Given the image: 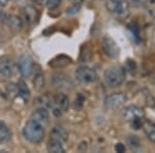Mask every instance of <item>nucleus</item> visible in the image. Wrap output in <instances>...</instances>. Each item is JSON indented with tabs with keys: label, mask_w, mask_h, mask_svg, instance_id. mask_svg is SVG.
I'll return each mask as SVG.
<instances>
[{
	"label": "nucleus",
	"mask_w": 155,
	"mask_h": 153,
	"mask_svg": "<svg viewBox=\"0 0 155 153\" xmlns=\"http://www.w3.org/2000/svg\"><path fill=\"white\" fill-rule=\"evenodd\" d=\"M23 137L25 140L32 144H38L44 140L45 127H42L41 124L36 123L33 120L29 119L23 128Z\"/></svg>",
	"instance_id": "obj_1"
},
{
	"label": "nucleus",
	"mask_w": 155,
	"mask_h": 153,
	"mask_svg": "<svg viewBox=\"0 0 155 153\" xmlns=\"http://www.w3.org/2000/svg\"><path fill=\"white\" fill-rule=\"evenodd\" d=\"M104 79L107 86L111 88H116L123 84L125 80V71L119 65H112L104 71Z\"/></svg>",
	"instance_id": "obj_2"
},
{
	"label": "nucleus",
	"mask_w": 155,
	"mask_h": 153,
	"mask_svg": "<svg viewBox=\"0 0 155 153\" xmlns=\"http://www.w3.org/2000/svg\"><path fill=\"white\" fill-rule=\"evenodd\" d=\"M122 117L125 121L131 124L132 128L139 129L145 119V112L142 108L137 106H128L122 111Z\"/></svg>",
	"instance_id": "obj_3"
},
{
	"label": "nucleus",
	"mask_w": 155,
	"mask_h": 153,
	"mask_svg": "<svg viewBox=\"0 0 155 153\" xmlns=\"http://www.w3.org/2000/svg\"><path fill=\"white\" fill-rule=\"evenodd\" d=\"M68 107H69V98L66 94L58 93L56 95H52L51 109L53 111V114L56 117H60L64 112H66Z\"/></svg>",
	"instance_id": "obj_4"
},
{
	"label": "nucleus",
	"mask_w": 155,
	"mask_h": 153,
	"mask_svg": "<svg viewBox=\"0 0 155 153\" xmlns=\"http://www.w3.org/2000/svg\"><path fill=\"white\" fill-rule=\"evenodd\" d=\"M107 9L119 17H126L129 14L128 0H107Z\"/></svg>",
	"instance_id": "obj_5"
},
{
	"label": "nucleus",
	"mask_w": 155,
	"mask_h": 153,
	"mask_svg": "<svg viewBox=\"0 0 155 153\" xmlns=\"http://www.w3.org/2000/svg\"><path fill=\"white\" fill-rule=\"evenodd\" d=\"M74 76H76L78 81L84 84H91L97 81L98 76H97L96 72L93 68L89 66H80L78 67L74 72Z\"/></svg>",
	"instance_id": "obj_6"
},
{
	"label": "nucleus",
	"mask_w": 155,
	"mask_h": 153,
	"mask_svg": "<svg viewBox=\"0 0 155 153\" xmlns=\"http://www.w3.org/2000/svg\"><path fill=\"white\" fill-rule=\"evenodd\" d=\"M17 68L23 78H29L34 71L33 60L28 54L21 55L17 62Z\"/></svg>",
	"instance_id": "obj_7"
},
{
	"label": "nucleus",
	"mask_w": 155,
	"mask_h": 153,
	"mask_svg": "<svg viewBox=\"0 0 155 153\" xmlns=\"http://www.w3.org/2000/svg\"><path fill=\"white\" fill-rule=\"evenodd\" d=\"M101 47L107 57L112 59H116L119 57L120 49L117 42L109 35H104L101 39Z\"/></svg>",
	"instance_id": "obj_8"
},
{
	"label": "nucleus",
	"mask_w": 155,
	"mask_h": 153,
	"mask_svg": "<svg viewBox=\"0 0 155 153\" xmlns=\"http://www.w3.org/2000/svg\"><path fill=\"white\" fill-rule=\"evenodd\" d=\"M127 97L123 93H113L106 97L104 99V106L107 109L116 110L119 109L126 102Z\"/></svg>",
	"instance_id": "obj_9"
},
{
	"label": "nucleus",
	"mask_w": 155,
	"mask_h": 153,
	"mask_svg": "<svg viewBox=\"0 0 155 153\" xmlns=\"http://www.w3.org/2000/svg\"><path fill=\"white\" fill-rule=\"evenodd\" d=\"M51 84L56 89H68L72 86V82L69 77H67L63 72H56L51 76Z\"/></svg>",
	"instance_id": "obj_10"
},
{
	"label": "nucleus",
	"mask_w": 155,
	"mask_h": 153,
	"mask_svg": "<svg viewBox=\"0 0 155 153\" xmlns=\"http://www.w3.org/2000/svg\"><path fill=\"white\" fill-rule=\"evenodd\" d=\"M15 69H16V65L12 58L3 57L2 59H0V77L8 79L14 75Z\"/></svg>",
	"instance_id": "obj_11"
},
{
	"label": "nucleus",
	"mask_w": 155,
	"mask_h": 153,
	"mask_svg": "<svg viewBox=\"0 0 155 153\" xmlns=\"http://www.w3.org/2000/svg\"><path fill=\"white\" fill-rule=\"evenodd\" d=\"M30 119L35 121L36 123L41 124L42 127L48 126V124L50 123V114L49 111L44 107H41L38 109L34 110L33 113L30 116Z\"/></svg>",
	"instance_id": "obj_12"
},
{
	"label": "nucleus",
	"mask_w": 155,
	"mask_h": 153,
	"mask_svg": "<svg viewBox=\"0 0 155 153\" xmlns=\"http://www.w3.org/2000/svg\"><path fill=\"white\" fill-rule=\"evenodd\" d=\"M23 14H24V18H25L26 23L30 25L35 24L39 18L38 11L32 5H25L23 8Z\"/></svg>",
	"instance_id": "obj_13"
},
{
	"label": "nucleus",
	"mask_w": 155,
	"mask_h": 153,
	"mask_svg": "<svg viewBox=\"0 0 155 153\" xmlns=\"http://www.w3.org/2000/svg\"><path fill=\"white\" fill-rule=\"evenodd\" d=\"M71 63V59L69 57L65 56V55H60V56L55 57L49 62V65L52 66L53 68H62L65 67L66 65Z\"/></svg>",
	"instance_id": "obj_14"
},
{
	"label": "nucleus",
	"mask_w": 155,
	"mask_h": 153,
	"mask_svg": "<svg viewBox=\"0 0 155 153\" xmlns=\"http://www.w3.org/2000/svg\"><path fill=\"white\" fill-rule=\"evenodd\" d=\"M47 149L49 152L52 153H63L65 151L63 147V143L57 139H54V138H50V140L47 143Z\"/></svg>",
	"instance_id": "obj_15"
},
{
	"label": "nucleus",
	"mask_w": 155,
	"mask_h": 153,
	"mask_svg": "<svg viewBox=\"0 0 155 153\" xmlns=\"http://www.w3.org/2000/svg\"><path fill=\"white\" fill-rule=\"evenodd\" d=\"M17 88H18V96H20L23 99L25 104L28 102L30 97V90L28 86L26 85V83L23 80H19L18 83H17Z\"/></svg>",
	"instance_id": "obj_16"
},
{
	"label": "nucleus",
	"mask_w": 155,
	"mask_h": 153,
	"mask_svg": "<svg viewBox=\"0 0 155 153\" xmlns=\"http://www.w3.org/2000/svg\"><path fill=\"white\" fill-rule=\"evenodd\" d=\"M50 135H51V138L59 140V141L62 143L66 142L67 139H68V134H67V131L61 126H54L53 128H52L51 132H50Z\"/></svg>",
	"instance_id": "obj_17"
},
{
	"label": "nucleus",
	"mask_w": 155,
	"mask_h": 153,
	"mask_svg": "<svg viewBox=\"0 0 155 153\" xmlns=\"http://www.w3.org/2000/svg\"><path fill=\"white\" fill-rule=\"evenodd\" d=\"M142 127H143L145 135L148 138L149 141L155 144V123L151 121H144Z\"/></svg>",
	"instance_id": "obj_18"
},
{
	"label": "nucleus",
	"mask_w": 155,
	"mask_h": 153,
	"mask_svg": "<svg viewBox=\"0 0 155 153\" xmlns=\"http://www.w3.org/2000/svg\"><path fill=\"white\" fill-rule=\"evenodd\" d=\"M4 22L7 23V25L14 30H20L23 27V21L21 20V18H19L18 16H15V15L6 16Z\"/></svg>",
	"instance_id": "obj_19"
},
{
	"label": "nucleus",
	"mask_w": 155,
	"mask_h": 153,
	"mask_svg": "<svg viewBox=\"0 0 155 153\" xmlns=\"http://www.w3.org/2000/svg\"><path fill=\"white\" fill-rule=\"evenodd\" d=\"M33 86H34V89L38 90V91L44 88V86H45V77H44V74L41 72V69H37V72L34 74Z\"/></svg>",
	"instance_id": "obj_20"
},
{
	"label": "nucleus",
	"mask_w": 155,
	"mask_h": 153,
	"mask_svg": "<svg viewBox=\"0 0 155 153\" xmlns=\"http://www.w3.org/2000/svg\"><path fill=\"white\" fill-rule=\"evenodd\" d=\"M12 138V132L4 122L0 121V142H7Z\"/></svg>",
	"instance_id": "obj_21"
},
{
	"label": "nucleus",
	"mask_w": 155,
	"mask_h": 153,
	"mask_svg": "<svg viewBox=\"0 0 155 153\" xmlns=\"http://www.w3.org/2000/svg\"><path fill=\"white\" fill-rule=\"evenodd\" d=\"M126 143L128 145V147L130 148L131 150H139L141 148V142H140V139L137 137V135H129L128 137L126 138Z\"/></svg>",
	"instance_id": "obj_22"
},
{
	"label": "nucleus",
	"mask_w": 155,
	"mask_h": 153,
	"mask_svg": "<svg viewBox=\"0 0 155 153\" xmlns=\"http://www.w3.org/2000/svg\"><path fill=\"white\" fill-rule=\"evenodd\" d=\"M61 2H62V0H47L46 4L50 11H54V9H56L57 7L60 5Z\"/></svg>",
	"instance_id": "obj_23"
},
{
	"label": "nucleus",
	"mask_w": 155,
	"mask_h": 153,
	"mask_svg": "<svg viewBox=\"0 0 155 153\" xmlns=\"http://www.w3.org/2000/svg\"><path fill=\"white\" fill-rule=\"evenodd\" d=\"M80 8H81L80 3H74L72 5H71L68 8L66 9V14L67 15H76V14L79 12Z\"/></svg>",
	"instance_id": "obj_24"
},
{
	"label": "nucleus",
	"mask_w": 155,
	"mask_h": 153,
	"mask_svg": "<svg viewBox=\"0 0 155 153\" xmlns=\"http://www.w3.org/2000/svg\"><path fill=\"white\" fill-rule=\"evenodd\" d=\"M84 100H85V98L82 96L81 94L78 95V96L76 97V100H74V108H76V109H80V108L83 107Z\"/></svg>",
	"instance_id": "obj_25"
},
{
	"label": "nucleus",
	"mask_w": 155,
	"mask_h": 153,
	"mask_svg": "<svg viewBox=\"0 0 155 153\" xmlns=\"http://www.w3.org/2000/svg\"><path fill=\"white\" fill-rule=\"evenodd\" d=\"M128 3H130L134 6H141L143 3V0H128Z\"/></svg>",
	"instance_id": "obj_26"
},
{
	"label": "nucleus",
	"mask_w": 155,
	"mask_h": 153,
	"mask_svg": "<svg viewBox=\"0 0 155 153\" xmlns=\"http://www.w3.org/2000/svg\"><path fill=\"white\" fill-rule=\"evenodd\" d=\"M115 150H116L117 152H120V153H122V152H124L125 151V146H124L123 144H117L116 146H115Z\"/></svg>",
	"instance_id": "obj_27"
},
{
	"label": "nucleus",
	"mask_w": 155,
	"mask_h": 153,
	"mask_svg": "<svg viewBox=\"0 0 155 153\" xmlns=\"http://www.w3.org/2000/svg\"><path fill=\"white\" fill-rule=\"evenodd\" d=\"M9 1H11V0H0V6H1V7L6 6L7 4H8Z\"/></svg>",
	"instance_id": "obj_28"
},
{
	"label": "nucleus",
	"mask_w": 155,
	"mask_h": 153,
	"mask_svg": "<svg viewBox=\"0 0 155 153\" xmlns=\"http://www.w3.org/2000/svg\"><path fill=\"white\" fill-rule=\"evenodd\" d=\"M31 2H33V3H35V4H41L42 2H44V0H30Z\"/></svg>",
	"instance_id": "obj_29"
},
{
	"label": "nucleus",
	"mask_w": 155,
	"mask_h": 153,
	"mask_svg": "<svg viewBox=\"0 0 155 153\" xmlns=\"http://www.w3.org/2000/svg\"><path fill=\"white\" fill-rule=\"evenodd\" d=\"M71 1H72L74 3H80V2H81L82 0H71Z\"/></svg>",
	"instance_id": "obj_30"
},
{
	"label": "nucleus",
	"mask_w": 155,
	"mask_h": 153,
	"mask_svg": "<svg viewBox=\"0 0 155 153\" xmlns=\"http://www.w3.org/2000/svg\"><path fill=\"white\" fill-rule=\"evenodd\" d=\"M150 2H151V3H155V0H149Z\"/></svg>",
	"instance_id": "obj_31"
}]
</instances>
